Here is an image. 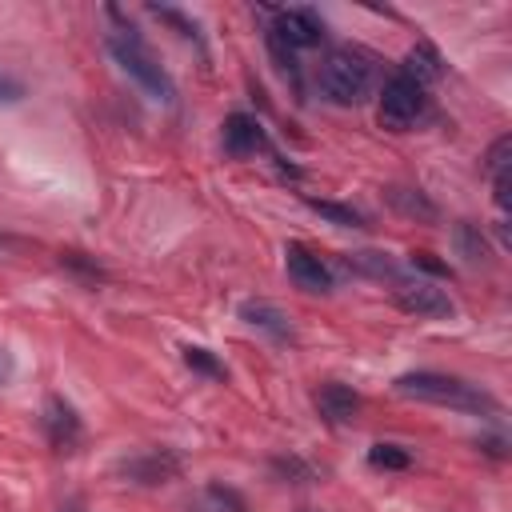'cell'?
Wrapping results in <instances>:
<instances>
[{
  "mask_svg": "<svg viewBox=\"0 0 512 512\" xmlns=\"http://www.w3.org/2000/svg\"><path fill=\"white\" fill-rule=\"evenodd\" d=\"M200 512H248V500H244L236 488L212 480V484H204V492H200Z\"/></svg>",
  "mask_w": 512,
  "mask_h": 512,
  "instance_id": "14",
  "label": "cell"
},
{
  "mask_svg": "<svg viewBox=\"0 0 512 512\" xmlns=\"http://www.w3.org/2000/svg\"><path fill=\"white\" fill-rule=\"evenodd\" d=\"M20 100H24V84L0 72V104H20Z\"/></svg>",
  "mask_w": 512,
  "mask_h": 512,
  "instance_id": "26",
  "label": "cell"
},
{
  "mask_svg": "<svg viewBox=\"0 0 512 512\" xmlns=\"http://www.w3.org/2000/svg\"><path fill=\"white\" fill-rule=\"evenodd\" d=\"M108 16L116 20L112 28H108V36H104V44H108V52H112V60L152 96V100H160V104H172L176 100V84H172V76H168V68L156 60V52L144 44V36L116 12V8H108Z\"/></svg>",
  "mask_w": 512,
  "mask_h": 512,
  "instance_id": "1",
  "label": "cell"
},
{
  "mask_svg": "<svg viewBox=\"0 0 512 512\" xmlns=\"http://www.w3.org/2000/svg\"><path fill=\"white\" fill-rule=\"evenodd\" d=\"M268 32L276 40H284L292 52H300V48H316L328 28H324V16L316 8H276Z\"/></svg>",
  "mask_w": 512,
  "mask_h": 512,
  "instance_id": "6",
  "label": "cell"
},
{
  "mask_svg": "<svg viewBox=\"0 0 512 512\" xmlns=\"http://www.w3.org/2000/svg\"><path fill=\"white\" fill-rule=\"evenodd\" d=\"M456 244L464 248V256H468L472 264H480V260H484V236H480L472 224H456Z\"/></svg>",
  "mask_w": 512,
  "mask_h": 512,
  "instance_id": "22",
  "label": "cell"
},
{
  "mask_svg": "<svg viewBox=\"0 0 512 512\" xmlns=\"http://www.w3.org/2000/svg\"><path fill=\"white\" fill-rule=\"evenodd\" d=\"M264 44H268V56L276 60L280 76H284V80H292V88H296V92H304V84H300V64H296V52H292L284 40H276L272 32L264 36Z\"/></svg>",
  "mask_w": 512,
  "mask_h": 512,
  "instance_id": "19",
  "label": "cell"
},
{
  "mask_svg": "<svg viewBox=\"0 0 512 512\" xmlns=\"http://www.w3.org/2000/svg\"><path fill=\"white\" fill-rule=\"evenodd\" d=\"M312 404H316V412H320L332 428H348V424H356V416H360V392H352V388L340 384V380L320 384V388L312 392Z\"/></svg>",
  "mask_w": 512,
  "mask_h": 512,
  "instance_id": "11",
  "label": "cell"
},
{
  "mask_svg": "<svg viewBox=\"0 0 512 512\" xmlns=\"http://www.w3.org/2000/svg\"><path fill=\"white\" fill-rule=\"evenodd\" d=\"M304 204H308L316 216H324L328 224H336V228H364V216H360L352 204H340V200H320V196H304Z\"/></svg>",
  "mask_w": 512,
  "mask_h": 512,
  "instance_id": "15",
  "label": "cell"
},
{
  "mask_svg": "<svg viewBox=\"0 0 512 512\" xmlns=\"http://www.w3.org/2000/svg\"><path fill=\"white\" fill-rule=\"evenodd\" d=\"M348 268H356V272H364V276H372V280H400V268L384 256V252H348Z\"/></svg>",
  "mask_w": 512,
  "mask_h": 512,
  "instance_id": "16",
  "label": "cell"
},
{
  "mask_svg": "<svg viewBox=\"0 0 512 512\" xmlns=\"http://www.w3.org/2000/svg\"><path fill=\"white\" fill-rule=\"evenodd\" d=\"M272 476L284 480V484H312L320 472H316V464H308L304 456L288 452V456H272Z\"/></svg>",
  "mask_w": 512,
  "mask_h": 512,
  "instance_id": "18",
  "label": "cell"
},
{
  "mask_svg": "<svg viewBox=\"0 0 512 512\" xmlns=\"http://www.w3.org/2000/svg\"><path fill=\"white\" fill-rule=\"evenodd\" d=\"M160 20H168V24H176L180 28V36H192L196 40V20H188L184 12H176V8H152Z\"/></svg>",
  "mask_w": 512,
  "mask_h": 512,
  "instance_id": "24",
  "label": "cell"
},
{
  "mask_svg": "<svg viewBox=\"0 0 512 512\" xmlns=\"http://www.w3.org/2000/svg\"><path fill=\"white\" fill-rule=\"evenodd\" d=\"M60 264H68L72 272H80V276H84V280H92V284H96V280H104V268H100L96 260H88L84 252H60Z\"/></svg>",
  "mask_w": 512,
  "mask_h": 512,
  "instance_id": "23",
  "label": "cell"
},
{
  "mask_svg": "<svg viewBox=\"0 0 512 512\" xmlns=\"http://www.w3.org/2000/svg\"><path fill=\"white\" fill-rule=\"evenodd\" d=\"M56 512H88V508H84V500H80V496H68V500H64Z\"/></svg>",
  "mask_w": 512,
  "mask_h": 512,
  "instance_id": "29",
  "label": "cell"
},
{
  "mask_svg": "<svg viewBox=\"0 0 512 512\" xmlns=\"http://www.w3.org/2000/svg\"><path fill=\"white\" fill-rule=\"evenodd\" d=\"M12 376V356H8V348H0V384Z\"/></svg>",
  "mask_w": 512,
  "mask_h": 512,
  "instance_id": "28",
  "label": "cell"
},
{
  "mask_svg": "<svg viewBox=\"0 0 512 512\" xmlns=\"http://www.w3.org/2000/svg\"><path fill=\"white\" fill-rule=\"evenodd\" d=\"M412 268H424V272H432V276H452V268L440 264L432 252H412Z\"/></svg>",
  "mask_w": 512,
  "mask_h": 512,
  "instance_id": "25",
  "label": "cell"
},
{
  "mask_svg": "<svg viewBox=\"0 0 512 512\" xmlns=\"http://www.w3.org/2000/svg\"><path fill=\"white\" fill-rule=\"evenodd\" d=\"M484 172L496 176V172H512V136H496L488 156H484Z\"/></svg>",
  "mask_w": 512,
  "mask_h": 512,
  "instance_id": "21",
  "label": "cell"
},
{
  "mask_svg": "<svg viewBox=\"0 0 512 512\" xmlns=\"http://www.w3.org/2000/svg\"><path fill=\"white\" fill-rule=\"evenodd\" d=\"M304 512H316V508H304Z\"/></svg>",
  "mask_w": 512,
  "mask_h": 512,
  "instance_id": "30",
  "label": "cell"
},
{
  "mask_svg": "<svg viewBox=\"0 0 512 512\" xmlns=\"http://www.w3.org/2000/svg\"><path fill=\"white\" fill-rule=\"evenodd\" d=\"M180 356H184V364H188L192 372H200V376H208V380H224V376H228V368H224L208 348H200V344H184Z\"/></svg>",
  "mask_w": 512,
  "mask_h": 512,
  "instance_id": "20",
  "label": "cell"
},
{
  "mask_svg": "<svg viewBox=\"0 0 512 512\" xmlns=\"http://www.w3.org/2000/svg\"><path fill=\"white\" fill-rule=\"evenodd\" d=\"M396 392L408 396V400H420V404H444V408L480 412V416L496 412V400L484 388H476V384H468L460 376H448V372H432V368L396 376Z\"/></svg>",
  "mask_w": 512,
  "mask_h": 512,
  "instance_id": "2",
  "label": "cell"
},
{
  "mask_svg": "<svg viewBox=\"0 0 512 512\" xmlns=\"http://www.w3.org/2000/svg\"><path fill=\"white\" fill-rule=\"evenodd\" d=\"M424 112H428V88L416 84V80L404 76V72H392V76L384 80L380 104H376L380 124H384L388 132H408V128H416V124L424 120Z\"/></svg>",
  "mask_w": 512,
  "mask_h": 512,
  "instance_id": "4",
  "label": "cell"
},
{
  "mask_svg": "<svg viewBox=\"0 0 512 512\" xmlns=\"http://www.w3.org/2000/svg\"><path fill=\"white\" fill-rule=\"evenodd\" d=\"M40 428H44V440L52 444V452H76V444L84 440V420L64 396H48L44 400Z\"/></svg>",
  "mask_w": 512,
  "mask_h": 512,
  "instance_id": "7",
  "label": "cell"
},
{
  "mask_svg": "<svg viewBox=\"0 0 512 512\" xmlns=\"http://www.w3.org/2000/svg\"><path fill=\"white\" fill-rule=\"evenodd\" d=\"M480 448H484L488 456H504V440H500V436H488V440H484Z\"/></svg>",
  "mask_w": 512,
  "mask_h": 512,
  "instance_id": "27",
  "label": "cell"
},
{
  "mask_svg": "<svg viewBox=\"0 0 512 512\" xmlns=\"http://www.w3.org/2000/svg\"><path fill=\"white\" fill-rule=\"evenodd\" d=\"M400 72L404 76H412L416 84H432V80H440L444 76V56L428 44V40H420V44H412L408 48V56H404V64H400Z\"/></svg>",
  "mask_w": 512,
  "mask_h": 512,
  "instance_id": "13",
  "label": "cell"
},
{
  "mask_svg": "<svg viewBox=\"0 0 512 512\" xmlns=\"http://www.w3.org/2000/svg\"><path fill=\"white\" fill-rule=\"evenodd\" d=\"M240 320H244L248 328H256V332H264V336L280 340V344L296 340V328H292L288 312H284V308H276L272 300H244V304H240Z\"/></svg>",
  "mask_w": 512,
  "mask_h": 512,
  "instance_id": "12",
  "label": "cell"
},
{
  "mask_svg": "<svg viewBox=\"0 0 512 512\" xmlns=\"http://www.w3.org/2000/svg\"><path fill=\"white\" fill-rule=\"evenodd\" d=\"M224 152L232 156V160H252V156H260V152H272V144H268V132H264V124L256 120V116H248V112H232L228 120H224Z\"/></svg>",
  "mask_w": 512,
  "mask_h": 512,
  "instance_id": "10",
  "label": "cell"
},
{
  "mask_svg": "<svg viewBox=\"0 0 512 512\" xmlns=\"http://www.w3.org/2000/svg\"><path fill=\"white\" fill-rule=\"evenodd\" d=\"M284 268H288V280L300 288V292H312V296H324L332 292V268L300 240L284 244Z\"/></svg>",
  "mask_w": 512,
  "mask_h": 512,
  "instance_id": "8",
  "label": "cell"
},
{
  "mask_svg": "<svg viewBox=\"0 0 512 512\" xmlns=\"http://www.w3.org/2000/svg\"><path fill=\"white\" fill-rule=\"evenodd\" d=\"M368 464L380 468V472H404L412 468V452L404 444H392V440H380L368 448Z\"/></svg>",
  "mask_w": 512,
  "mask_h": 512,
  "instance_id": "17",
  "label": "cell"
},
{
  "mask_svg": "<svg viewBox=\"0 0 512 512\" xmlns=\"http://www.w3.org/2000/svg\"><path fill=\"white\" fill-rule=\"evenodd\" d=\"M184 472V456L176 448H140L116 464V476L140 488H160Z\"/></svg>",
  "mask_w": 512,
  "mask_h": 512,
  "instance_id": "5",
  "label": "cell"
},
{
  "mask_svg": "<svg viewBox=\"0 0 512 512\" xmlns=\"http://www.w3.org/2000/svg\"><path fill=\"white\" fill-rule=\"evenodd\" d=\"M316 84L324 92V100L340 104V108H356L372 96V84H376V72H372V60L360 52V48H332L316 72Z\"/></svg>",
  "mask_w": 512,
  "mask_h": 512,
  "instance_id": "3",
  "label": "cell"
},
{
  "mask_svg": "<svg viewBox=\"0 0 512 512\" xmlns=\"http://www.w3.org/2000/svg\"><path fill=\"white\" fill-rule=\"evenodd\" d=\"M392 300L396 308H404L408 316H424V320H436V316H452V300L444 288H436L432 280H396L392 288Z\"/></svg>",
  "mask_w": 512,
  "mask_h": 512,
  "instance_id": "9",
  "label": "cell"
}]
</instances>
